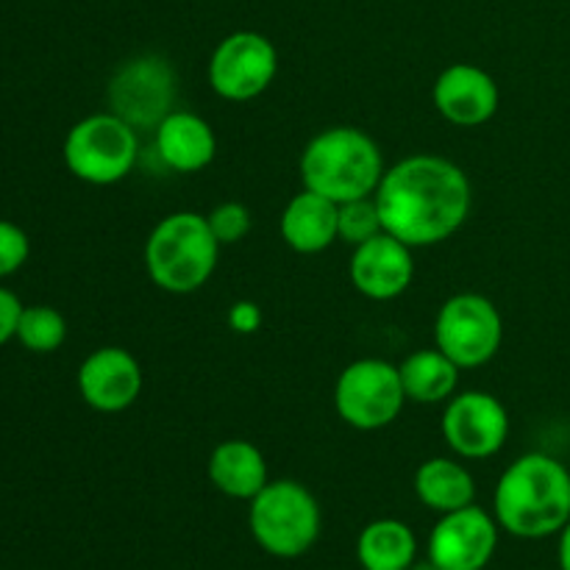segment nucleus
I'll use <instances>...</instances> for the list:
<instances>
[{"mask_svg": "<svg viewBox=\"0 0 570 570\" xmlns=\"http://www.w3.org/2000/svg\"><path fill=\"white\" fill-rule=\"evenodd\" d=\"M76 382L83 404L95 412L115 415L128 410L142 393V367L131 351L104 345L81 362Z\"/></svg>", "mask_w": 570, "mask_h": 570, "instance_id": "ddd939ff", "label": "nucleus"}, {"mask_svg": "<svg viewBox=\"0 0 570 570\" xmlns=\"http://www.w3.org/2000/svg\"><path fill=\"white\" fill-rule=\"evenodd\" d=\"M443 438L462 460H488L510 438V412L495 395L465 390L445 401Z\"/></svg>", "mask_w": 570, "mask_h": 570, "instance_id": "9b49d317", "label": "nucleus"}, {"mask_svg": "<svg viewBox=\"0 0 570 570\" xmlns=\"http://www.w3.org/2000/svg\"><path fill=\"white\" fill-rule=\"evenodd\" d=\"M17 343L31 354H53L67 340V321L53 306H22L20 323H17Z\"/></svg>", "mask_w": 570, "mask_h": 570, "instance_id": "4be33fe9", "label": "nucleus"}, {"mask_svg": "<svg viewBox=\"0 0 570 570\" xmlns=\"http://www.w3.org/2000/svg\"><path fill=\"white\" fill-rule=\"evenodd\" d=\"M417 557V538L404 521L379 518L356 540V560L365 570H410Z\"/></svg>", "mask_w": 570, "mask_h": 570, "instance_id": "412c9836", "label": "nucleus"}, {"mask_svg": "<svg viewBox=\"0 0 570 570\" xmlns=\"http://www.w3.org/2000/svg\"><path fill=\"white\" fill-rule=\"evenodd\" d=\"M298 167L304 187L334 204L376 195L387 170L376 139L354 126H334L315 134L306 142Z\"/></svg>", "mask_w": 570, "mask_h": 570, "instance_id": "7ed1b4c3", "label": "nucleus"}, {"mask_svg": "<svg viewBox=\"0 0 570 570\" xmlns=\"http://www.w3.org/2000/svg\"><path fill=\"white\" fill-rule=\"evenodd\" d=\"M406 404L401 373L393 362L365 356L343 367L334 384V410L360 432H379L399 421Z\"/></svg>", "mask_w": 570, "mask_h": 570, "instance_id": "0eeeda50", "label": "nucleus"}, {"mask_svg": "<svg viewBox=\"0 0 570 570\" xmlns=\"http://www.w3.org/2000/svg\"><path fill=\"white\" fill-rule=\"evenodd\" d=\"M410 570H438V568H434V566H432V562H429V560H426V562H423V566H412Z\"/></svg>", "mask_w": 570, "mask_h": 570, "instance_id": "c85d7f7f", "label": "nucleus"}, {"mask_svg": "<svg viewBox=\"0 0 570 570\" xmlns=\"http://www.w3.org/2000/svg\"><path fill=\"white\" fill-rule=\"evenodd\" d=\"M223 245L212 234L206 215L173 212L161 217L145 243V271L150 282L170 295L198 293L212 278Z\"/></svg>", "mask_w": 570, "mask_h": 570, "instance_id": "20e7f679", "label": "nucleus"}, {"mask_svg": "<svg viewBox=\"0 0 570 570\" xmlns=\"http://www.w3.org/2000/svg\"><path fill=\"white\" fill-rule=\"evenodd\" d=\"M176 72L161 56H137L115 72L109 83V104L117 117L134 126L156 128L173 111Z\"/></svg>", "mask_w": 570, "mask_h": 570, "instance_id": "9d476101", "label": "nucleus"}, {"mask_svg": "<svg viewBox=\"0 0 570 570\" xmlns=\"http://www.w3.org/2000/svg\"><path fill=\"white\" fill-rule=\"evenodd\" d=\"M415 495L432 512H454L476 501V482L462 462L432 456L415 471Z\"/></svg>", "mask_w": 570, "mask_h": 570, "instance_id": "6ab92c4d", "label": "nucleus"}, {"mask_svg": "<svg viewBox=\"0 0 570 570\" xmlns=\"http://www.w3.org/2000/svg\"><path fill=\"white\" fill-rule=\"evenodd\" d=\"M557 554H560V570H570V521L560 532V549H557Z\"/></svg>", "mask_w": 570, "mask_h": 570, "instance_id": "cd10ccee", "label": "nucleus"}, {"mask_svg": "<svg viewBox=\"0 0 570 570\" xmlns=\"http://www.w3.org/2000/svg\"><path fill=\"white\" fill-rule=\"evenodd\" d=\"M382 215H379L376 198H360L348 200V204H340V223H337V237L343 243H348L351 248L367 243L376 234H382Z\"/></svg>", "mask_w": 570, "mask_h": 570, "instance_id": "5701e85b", "label": "nucleus"}, {"mask_svg": "<svg viewBox=\"0 0 570 570\" xmlns=\"http://www.w3.org/2000/svg\"><path fill=\"white\" fill-rule=\"evenodd\" d=\"M348 276L356 293L371 301H393L410 289L415 278L412 248L393 234L382 232L356 245L348 262Z\"/></svg>", "mask_w": 570, "mask_h": 570, "instance_id": "4468645a", "label": "nucleus"}, {"mask_svg": "<svg viewBox=\"0 0 570 570\" xmlns=\"http://www.w3.org/2000/svg\"><path fill=\"white\" fill-rule=\"evenodd\" d=\"M65 165L78 181L92 187H109L134 170L139 156L137 128L128 126L115 111H100L78 120L67 131Z\"/></svg>", "mask_w": 570, "mask_h": 570, "instance_id": "423d86ee", "label": "nucleus"}, {"mask_svg": "<svg viewBox=\"0 0 570 570\" xmlns=\"http://www.w3.org/2000/svg\"><path fill=\"white\" fill-rule=\"evenodd\" d=\"M499 529L476 504L445 512L429 534L426 560L438 570H484L499 549Z\"/></svg>", "mask_w": 570, "mask_h": 570, "instance_id": "f8f14e48", "label": "nucleus"}, {"mask_svg": "<svg viewBox=\"0 0 570 570\" xmlns=\"http://www.w3.org/2000/svg\"><path fill=\"white\" fill-rule=\"evenodd\" d=\"M248 527L265 554L295 560L304 557L321 538V504L301 482L276 479L250 499Z\"/></svg>", "mask_w": 570, "mask_h": 570, "instance_id": "39448f33", "label": "nucleus"}, {"mask_svg": "<svg viewBox=\"0 0 570 570\" xmlns=\"http://www.w3.org/2000/svg\"><path fill=\"white\" fill-rule=\"evenodd\" d=\"M209 482L228 499L250 501L271 482L265 454L248 440H223L209 456Z\"/></svg>", "mask_w": 570, "mask_h": 570, "instance_id": "a211bd4d", "label": "nucleus"}, {"mask_svg": "<svg viewBox=\"0 0 570 570\" xmlns=\"http://www.w3.org/2000/svg\"><path fill=\"white\" fill-rule=\"evenodd\" d=\"M209 220L212 234L220 245H234L239 239H245L250 234V226H254V217H250V209L239 200H226V204H217L215 209L206 215Z\"/></svg>", "mask_w": 570, "mask_h": 570, "instance_id": "b1692460", "label": "nucleus"}, {"mask_svg": "<svg viewBox=\"0 0 570 570\" xmlns=\"http://www.w3.org/2000/svg\"><path fill=\"white\" fill-rule=\"evenodd\" d=\"M228 326L237 334H254L262 326V309L254 301H237L228 309Z\"/></svg>", "mask_w": 570, "mask_h": 570, "instance_id": "bb28decb", "label": "nucleus"}, {"mask_svg": "<svg viewBox=\"0 0 570 570\" xmlns=\"http://www.w3.org/2000/svg\"><path fill=\"white\" fill-rule=\"evenodd\" d=\"M434 109L451 126L476 128L499 111V83L488 70L468 61L445 67L432 87Z\"/></svg>", "mask_w": 570, "mask_h": 570, "instance_id": "2eb2a0df", "label": "nucleus"}, {"mask_svg": "<svg viewBox=\"0 0 570 570\" xmlns=\"http://www.w3.org/2000/svg\"><path fill=\"white\" fill-rule=\"evenodd\" d=\"M209 87L220 98L243 104L265 92L278 72V50L265 33L234 31L220 39L209 59Z\"/></svg>", "mask_w": 570, "mask_h": 570, "instance_id": "1a4fd4ad", "label": "nucleus"}, {"mask_svg": "<svg viewBox=\"0 0 570 570\" xmlns=\"http://www.w3.org/2000/svg\"><path fill=\"white\" fill-rule=\"evenodd\" d=\"M156 154L170 170L176 173H198L212 165L217 154L215 128L204 117L193 111L173 109L159 126L154 128Z\"/></svg>", "mask_w": 570, "mask_h": 570, "instance_id": "dca6fc26", "label": "nucleus"}, {"mask_svg": "<svg viewBox=\"0 0 570 570\" xmlns=\"http://www.w3.org/2000/svg\"><path fill=\"white\" fill-rule=\"evenodd\" d=\"M493 515L518 540L554 538L570 521V471L551 454L518 456L501 473Z\"/></svg>", "mask_w": 570, "mask_h": 570, "instance_id": "f03ea898", "label": "nucleus"}, {"mask_svg": "<svg viewBox=\"0 0 570 570\" xmlns=\"http://www.w3.org/2000/svg\"><path fill=\"white\" fill-rule=\"evenodd\" d=\"M22 304L9 287H0V345L17 337V323H20Z\"/></svg>", "mask_w": 570, "mask_h": 570, "instance_id": "a878e982", "label": "nucleus"}, {"mask_svg": "<svg viewBox=\"0 0 570 570\" xmlns=\"http://www.w3.org/2000/svg\"><path fill=\"white\" fill-rule=\"evenodd\" d=\"M31 256V239L17 223L0 220V278H9L20 271Z\"/></svg>", "mask_w": 570, "mask_h": 570, "instance_id": "393cba45", "label": "nucleus"}, {"mask_svg": "<svg viewBox=\"0 0 570 570\" xmlns=\"http://www.w3.org/2000/svg\"><path fill=\"white\" fill-rule=\"evenodd\" d=\"M460 371L462 367L449 360L438 345L412 351L399 365L406 401H415V404H443L451 395H456Z\"/></svg>", "mask_w": 570, "mask_h": 570, "instance_id": "aec40b11", "label": "nucleus"}, {"mask_svg": "<svg viewBox=\"0 0 570 570\" xmlns=\"http://www.w3.org/2000/svg\"><path fill=\"white\" fill-rule=\"evenodd\" d=\"M504 343L499 306L479 293L451 295L434 317V345L462 371L482 367Z\"/></svg>", "mask_w": 570, "mask_h": 570, "instance_id": "6e6552de", "label": "nucleus"}, {"mask_svg": "<svg viewBox=\"0 0 570 570\" xmlns=\"http://www.w3.org/2000/svg\"><path fill=\"white\" fill-rule=\"evenodd\" d=\"M373 198L384 232L410 248H432L465 226L473 189L465 170L451 159L415 154L384 170Z\"/></svg>", "mask_w": 570, "mask_h": 570, "instance_id": "f257e3e1", "label": "nucleus"}, {"mask_svg": "<svg viewBox=\"0 0 570 570\" xmlns=\"http://www.w3.org/2000/svg\"><path fill=\"white\" fill-rule=\"evenodd\" d=\"M337 223H340V204L301 189L282 212L278 232L282 239L295 250V254H321L337 243Z\"/></svg>", "mask_w": 570, "mask_h": 570, "instance_id": "f3484780", "label": "nucleus"}]
</instances>
